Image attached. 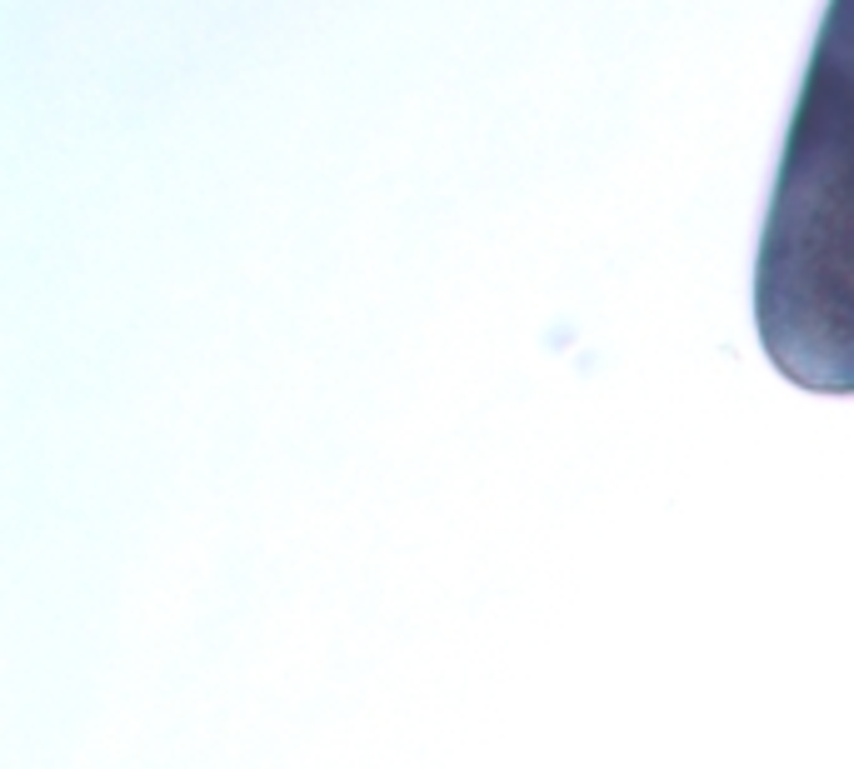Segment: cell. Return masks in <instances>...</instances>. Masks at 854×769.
Listing matches in <instances>:
<instances>
[{"instance_id":"cell-1","label":"cell","mask_w":854,"mask_h":769,"mask_svg":"<svg viewBox=\"0 0 854 769\" xmlns=\"http://www.w3.org/2000/svg\"><path fill=\"white\" fill-rule=\"evenodd\" d=\"M755 331L814 396H854V0L824 6L755 250Z\"/></svg>"}]
</instances>
